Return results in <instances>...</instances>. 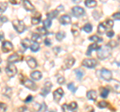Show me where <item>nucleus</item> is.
<instances>
[{
    "mask_svg": "<svg viewBox=\"0 0 120 112\" xmlns=\"http://www.w3.org/2000/svg\"><path fill=\"white\" fill-rule=\"evenodd\" d=\"M111 54V49L107 45L100 47L99 50H97V56L100 60H104V59L108 58V56H110Z\"/></svg>",
    "mask_w": 120,
    "mask_h": 112,
    "instance_id": "1",
    "label": "nucleus"
},
{
    "mask_svg": "<svg viewBox=\"0 0 120 112\" xmlns=\"http://www.w3.org/2000/svg\"><path fill=\"white\" fill-rule=\"evenodd\" d=\"M13 27L18 33H22L25 30V25L23 23V21H21L19 19H15L13 20Z\"/></svg>",
    "mask_w": 120,
    "mask_h": 112,
    "instance_id": "2",
    "label": "nucleus"
},
{
    "mask_svg": "<svg viewBox=\"0 0 120 112\" xmlns=\"http://www.w3.org/2000/svg\"><path fill=\"white\" fill-rule=\"evenodd\" d=\"M98 73H100V76L102 79H104L105 81H110L112 78V73L110 70H108L106 68H102L101 70H99Z\"/></svg>",
    "mask_w": 120,
    "mask_h": 112,
    "instance_id": "3",
    "label": "nucleus"
},
{
    "mask_svg": "<svg viewBox=\"0 0 120 112\" xmlns=\"http://www.w3.org/2000/svg\"><path fill=\"white\" fill-rule=\"evenodd\" d=\"M5 71H6V74L9 77H14L15 75H16V73H17V68H16V66L15 65L10 64L9 63V64L6 66Z\"/></svg>",
    "mask_w": 120,
    "mask_h": 112,
    "instance_id": "4",
    "label": "nucleus"
},
{
    "mask_svg": "<svg viewBox=\"0 0 120 112\" xmlns=\"http://www.w3.org/2000/svg\"><path fill=\"white\" fill-rule=\"evenodd\" d=\"M83 66L87 67V68H95L96 65H97V61L95 59H92V58H87V59H84L83 62H82Z\"/></svg>",
    "mask_w": 120,
    "mask_h": 112,
    "instance_id": "5",
    "label": "nucleus"
},
{
    "mask_svg": "<svg viewBox=\"0 0 120 112\" xmlns=\"http://www.w3.org/2000/svg\"><path fill=\"white\" fill-rule=\"evenodd\" d=\"M21 83L23 84L25 87L30 89V90H36V84L34 83V81L27 79V78H24V79L21 81Z\"/></svg>",
    "mask_w": 120,
    "mask_h": 112,
    "instance_id": "6",
    "label": "nucleus"
},
{
    "mask_svg": "<svg viewBox=\"0 0 120 112\" xmlns=\"http://www.w3.org/2000/svg\"><path fill=\"white\" fill-rule=\"evenodd\" d=\"M63 95H64V91H63L62 88L56 89V90L53 92V99H54V101L59 102L60 100H61V98L63 97Z\"/></svg>",
    "mask_w": 120,
    "mask_h": 112,
    "instance_id": "7",
    "label": "nucleus"
},
{
    "mask_svg": "<svg viewBox=\"0 0 120 112\" xmlns=\"http://www.w3.org/2000/svg\"><path fill=\"white\" fill-rule=\"evenodd\" d=\"M72 13H73L74 16L81 17V16H83L84 14H85V11L80 6H75V7H73V8H72Z\"/></svg>",
    "mask_w": 120,
    "mask_h": 112,
    "instance_id": "8",
    "label": "nucleus"
},
{
    "mask_svg": "<svg viewBox=\"0 0 120 112\" xmlns=\"http://www.w3.org/2000/svg\"><path fill=\"white\" fill-rule=\"evenodd\" d=\"M74 63H75V59L73 57H68V58H66L64 60L62 68L63 69H69L74 65Z\"/></svg>",
    "mask_w": 120,
    "mask_h": 112,
    "instance_id": "9",
    "label": "nucleus"
},
{
    "mask_svg": "<svg viewBox=\"0 0 120 112\" xmlns=\"http://www.w3.org/2000/svg\"><path fill=\"white\" fill-rule=\"evenodd\" d=\"M26 63H27V65L32 69H34V68H36V67L38 66V63H37L36 59L34 57H32V56H28V57H26Z\"/></svg>",
    "mask_w": 120,
    "mask_h": 112,
    "instance_id": "10",
    "label": "nucleus"
},
{
    "mask_svg": "<svg viewBox=\"0 0 120 112\" xmlns=\"http://www.w3.org/2000/svg\"><path fill=\"white\" fill-rule=\"evenodd\" d=\"M51 88H52V83H51V82H49V81H47L46 83L44 84V86H43V88H42V91H41L40 94L42 95V96H46L48 93L50 92Z\"/></svg>",
    "mask_w": 120,
    "mask_h": 112,
    "instance_id": "11",
    "label": "nucleus"
},
{
    "mask_svg": "<svg viewBox=\"0 0 120 112\" xmlns=\"http://www.w3.org/2000/svg\"><path fill=\"white\" fill-rule=\"evenodd\" d=\"M12 49H13V45L10 41H4V42L2 43V51L4 52V53H8V52H10Z\"/></svg>",
    "mask_w": 120,
    "mask_h": 112,
    "instance_id": "12",
    "label": "nucleus"
},
{
    "mask_svg": "<svg viewBox=\"0 0 120 112\" xmlns=\"http://www.w3.org/2000/svg\"><path fill=\"white\" fill-rule=\"evenodd\" d=\"M22 60L21 56H19L17 53H14L12 55H10L8 57V62L10 63V64H13V63H16V62H19Z\"/></svg>",
    "mask_w": 120,
    "mask_h": 112,
    "instance_id": "13",
    "label": "nucleus"
},
{
    "mask_svg": "<svg viewBox=\"0 0 120 112\" xmlns=\"http://www.w3.org/2000/svg\"><path fill=\"white\" fill-rule=\"evenodd\" d=\"M59 22L62 25H68L71 23V17L69 15H66V14L65 15H62V16H60Z\"/></svg>",
    "mask_w": 120,
    "mask_h": 112,
    "instance_id": "14",
    "label": "nucleus"
},
{
    "mask_svg": "<svg viewBox=\"0 0 120 112\" xmlns=\"http://www.w3.org/2000/svg\"><path fill=\"white\" fill-rule=\"evenodd\" d=\"M30 77H31L32 80L38 81L42 78V73L40 71H33V72H31V74H30Z\"/></svg>",
    "mask_w": 120,
    "mask_h": 112,
    "instance_id": "15",
    "label": "nucleus"
},
{
    "mask_svg": "<svg viewBox=\"0 0 120 112\" xmlns=\"http://www.w3.org/2000/svg\"><path fill=\"white\" fill-rule=\"evenodd\" d=\"M87 99L88 100H91V101H95L97 99V93L95 90H89L87 92Z\"/></svg>",
    "mask_w": 120,
    "mask_h": 112,
    "instance_id": "16",
    "label": "nucleus"
},
{
    "mask_svg": "<svg viewBox=\"0 0 120 112\" xmlns=\"http://www.w3.org/2000/svg\"><path fill=\"white\" fill-rule=\"evenodd\" d=\"M99 49H100L99 44H97V43H92L91 45H89V46H88V50H87V52H86V54H87V55H90L93 50H99Z\"/></svg>",
    "mask_w": 120,
    "mask_h": 112,
    "instance_id": "17",
    "label": "nucleus"
},
{
    "mask_svg": "<svg viewBox=\"0 0 120 112\" xmlns=\"http://www.w3.org/2000/svg\"><path fill=\"white\" fill-rule=\"evenodd\" d=\"M23 6H24L25 10H27V11H33L34 10V5H33L30 1H27V0H24L23 1Z\"/></svg>",
    "mask_w": 120,
    "mask_h": 112,
    "instance_id": "18",
    "label": "nucleus"
},
{
    "mask_svg": "<svg viewBox=\"0 0 120 112\" xmlns=\"http://www.w3.org/2000/svg\"><path fill=\"white\" fill-rule=\"evenodd\" d=\"M89 40H91V41H93L94 43H101L103 41V39L101 38V37H99V36H97V35H92V36H90L89 37Z\"/></svg>",
    "mask_w": 120,
    "mask_h": 112,
    "instance_id": "19",
    "label": "nucleus"
},
{
    "mask_svg": "<svg viewBox=\"0 0 120 112\" xmlns=\"http://www.w3.org/2000/svg\"><path fill=\"white\" fill-rule=\"evenodd\" d=\"M108 94H109V89L108 88H105V87L100 88V95L102 98H106Z\"/></svg>",
    "mask_w": 120,
    "mask_h": 112,
    "instance_id": "20",
    "label": "nucleus"
},
{
    "mask_svg": "<svg viewBox=\"0 0 120 112\" xmlns=\"http://www.w3.org/2000/svg\"><path fill=\"white\" fill-rule=\"evenodd\" d=\"M39 43H37V42H32L31 43V45H30V49H31L32 52H37V51H39Z\"/></svg>",
    "mask_w": 120,
    "mask_h": 112,
    "instance_id": "21",
    "label": "nucleus"
},
{
    "mask_svg": "<svg viewBox=\"0 0 120 112\" xmlns=\"http://www.w3.org/2000/svg\"><path fill=\"white\" fill-rule=\"evenodd\" d=\"M58 11L57 10H53V11H51V12H49L47 14V16H48V19H54V18H56L58 16Z\"/></svg>",
    "mask_w": 120,
    "mask_h": 112,
    "instance_id": "22",
    "label": "nucleus"
},
{
    "mask_svg": "<svg viewBox=\"0 0 120 112\" xmlns=\"http://www.w3.org/2000/svg\"><path fill=\"white\" fill-rule=\"evenodd\" d=\"M85 5L89 8H92V7H95L97 5V2L95 0H87V1H85Z\"/></svg>",
    "mask_w": 120,
    "mask_h": 112,
    "instance_id": "23",
    "label": "nucleus"
},
{
    "mask_svg": "<svg viewBox=\"0 0 120 112\" xmlns=\"http://www.w3.org/2000/svg\"><path fill=\"white\" fill-rule=\"evenodd\" d=\"M21 45L26 49V48L30 47V45H31V41H30L29 39H27V38H25V39H23L21 41Z\"/></svg>",
    "mask_w": 120,
    "mask_h": 112,
    "instance_id": "24",
    "label": "nucleus"
},
{
    "mask_svg": "<svg viewBox=\"0 0 120 112\" xmlns=\"http://www.w3.org/2000/svg\"><path fill=\"white\" fill-rule=\"evenodd\" d=\"M3 94H4L5 96H7L8 98H10V96L12 95V88H10V87H5L4 90H3Z\"/></svg>",
    "mask_w": 120,
    "mask_h": 112,
    "instance_id": "25",
    "label": "nucleus"
},
{
    "mask_svg": "<svg viewBox=\"0 0 120 112\" xmlns=\"http://www.w3.org/2000/svg\"><path fill=\"white\" fill-rule=\"evenodd\" d=\"M55 37H56V39H57L58 41H62L63 39L65 38V33L63 32V31H60V32H58V33H56Z\"/></svg>",
    "mask_w": 120,
    "mask_h": 112,
    "instance_id": "26",
    "label": "nucleus"
},
{
    "mask_svg": "<svg viewBox=\"0 0 120 112\" xmlns=\"http://www.w3.org/2000/svg\"><path fill=\"white\" fill-rule=\"evenodd\" d=\"M40 14H38L37 16H33L32 18H31V22H32V24L33 25H37L40 22Z\"/></svg>",
    "mask_w": 120,
    "mask_h": 112,
    "instance_id": "27",
    "label": "nucleus"
},
{
    "mask_svg": "<svg viewBox=\"0 0 120 112\" xmlns=\"http://www.w3.org/2000/svg\"><path fill=\"white\" fill-rule=\"evenodd\" d=\"M92 29H93V26L90 24V23H87V24H85L83 26V30L86 32V33H90L92 31Z\"/></svg>",
    "mask_w": 120,
    "mask_h": 112,
    "instance_id": "28",
    "label": "nucleus"
},
{
    "mask_svg": "<svg viewBox=\"0 0 120 112\" xmlns=\"http://www.w3.org/2000/svg\"><path fill=\"white\" fill-rule=\"evenodd\" d=\"M103 24H104V26L105 27H109V28H112L113 27V25H114V22H113V20H111V19H107L105 22H103Z\"/></svg>",
    "mask_w": 120,
    "mask_h": 112,
    "instance_id": "29",
    "label": "nucleus"
},
{
    "mask_svg": "<svg viewBox=\"0 0 120 112\" xmlns=\"http://www.w3.org/2000/svg\"><path fill=\"white\" fill-rule=\"evenodd\" d=\"M77 107H78V105H77L76 102H71L68 105V109L71 110V111H73V112H75L77 110Z\"/></svg>",
    "mask_w": 120,
    "mask_h": 112,
    "instance_id": "30",
    "label": "nucleus"
},
{
    "mask_svg": "<svg viewBox=\"0 0 120 112\" xmlns=\"http://www.w3.org/2000/svg\"><path fill=\"white\" fill-rule=\"evenodd\" d=\"M105 31H106V27L104 26L103 23H100L98 25V33L99 34H103V33H105Z\"/></svg>",
    "mask_w": 120,
    "mask_h": 112,
    "instance_id": "31",
    "label": "nucleus"
},
{
    "mask_svg": "<svg viewBox=\"0 0 120 112\" xmlns=\"http://www.w3.org/2000/svg\"><path fill=\"white\" fill-rule=\"evenodd\" d=\"M51 25H52V21H51L50 19H48V18L43 21V27H44V28L47 29V28H49Z\"/></svg>",
    "mask_w": 120,
    "mask_h": 112,
    "instance_id": "32",
    "label": "nucleus"
},
{
    "mask_svg": "<svg viewBox=\"0 0 120 112\" xmlns=\"http://www.w3.org/2000/svg\"><path fill=\"white\" fill-rule=\"evenodd\" d=\"M75 74H76V77L78 78V79H81V78L84 76V72L82 71L81 69H76L75 70Z\"/></svg>",
    "mask_w": 120,
    "mask_h": 112,
    "instance_id": "33",
    "label": "nucleus"
},
{
    "mask_svg": "<svg viewBox=\"0 0 120 112\" xmlns=\"http://www.w3.org/2000/svg\"><path fill=\"white\" fill-rule=\"evenodd\" d=\"M32 41L33 42H37V43H38V41H40V35L38 34V33H33Z\"/></svg>",
    "mask_w": 120,
    "mask_h": 112,
    "instance_id": "34",
    "label": "nucleus"
},
{
    "mask_svg": "<svg viewBox=\"0 0 120 112\" xmlns=\"http://www.w3.org/2000/svg\"><path fill=\"white\" fill-rule=\"evenodd\" d=\"M107 46L109 47L110 49L111 48H115L116 46H118V41H110V42L107 44Z\"/></svg>",
    "mask_w": 120,
    "mask_h": 112,
    "instance_id": "35",
    "label": "nucleus"
},
{
    "mask_svg": "<svg viewBox=\"0 0 120 112\" xmlns=\"http://www.w3.org/2000/svg\"><path fill=\"white\" fill-rule=\"evenodd\" d=\"M7 9V3L6 2H0V12H4Z\"/></svg>",
    "mask_w": 120,
    "mask_h": 112,
    "instance_id": "36",
    "label": "nucleus"
},
{
    "mask_svg": "<svg viewBox=\"0 0 120 112\" xmlns=\"http://www.w3.org/2000/svg\"><path fill=\"white\" fill-rule=\"evenodd\" d=\"M37 32H39V33H41V34H43V35H47V34H48L46 28H44V27H39V28H37Z\"/></svg>",
    "mask_w": 120,
    "mask_h": 112,
    "instance_id": "37",
    "label": "nucleus"
},
{
    "mask_svg": "<svg viewBox=\"0 0 120 112\" xmlns=\"http://www.w3.org/2000/svg\"><path fill=\"white\" fill-rule=\"evenodd\" d=\"M109 104H108L106 101H100L98 104H97V106H98L99 108H106Z\"/></svg>",
    "mask_w": 120,
    "mask_h": 112,
    "instance_id": "38",
    "label": "nucleus"
},
{
    "mask_svg": "<svg viewBox=\"0 0 120 112\" xmlns=\"http://www.w3.org/2000/svg\"><path fill=\"white\" fill-rule=\"evenodd\" d=\"M67 87H68V89H69L71 92H75V91H76V87H75L74 83H68Z\"/></svg>",
    "mask_w": 120,
    "mask_h": 112,
    "instance_id": "39",
    "label": "nucleus"
},
{
    "mask_svg": "<svg viewBox=\"0 0 120 112\" xmlns=\"http://www.w3.org/2000/svg\"><path fill=\"white\" fill-rule=\"evenodd\" d=\"M7 110V105L3 102H0V112H5Z\"/></svg>",
    "mask_w": 120,
    "mask_h": 112,
    "instance_id": "40",
    "label": "nucleus"
},
{
    "mask_svg": "<svg viewBox=\"0 0 120 112\" xmlns=\"http://www.w3.org/2000/svg\"><path fill=\"white\" fill-rule=\"evenodd\" d=\"M47 110V105L45 103H42L40 105V108H39V111H41V112H45Z\"/></svg>",
    "mask_w": 120,
    "mask_h": 112,
    "instance_id": "41",
    "label": "nucleus"
},
{
    "mask_svg": "<svg viewBox=\"0 0 120 112\" xmlns=\"http://www.w3.org/2000/svg\"><path fill=\"white\" fill-rule=\"evenodd\" d=\"M0 21H1L2 23H5V22L8 21V18H7L5 15H0Z\"/></svg>",
    "mask_w": 120,
    "mask_h": 112,
    "instance_id": "42",
    "label": "nucleus"
},
{
    "mask_svg": "<svg viewBox=\"0 0 120 112\" xmlns=\"http://www.w3.org/2000/svg\"><path fill=\"white\" fill-rule=\"evenodd\" d=\"M64 81H65V79H64V77H58V79H57V83L58 84H60V85H62L63 83H64Z\"/></svg>",
    "mask_w": 120,
    "mask_h": 112,
    "instance_id": "43",
    "label": "nucleus"
},
{
    "mask_svg": "<svg viewBox=\"0 0 120 112\" xmlns=\"http://www.w3.org/2000/svg\"><path fill=\"white\" fill-rule=\"evenodd\" d=\"M44 44H45L46 46H50V45H51V41H50V39H48V38L44 39Z\"/></svg>",
    "mask_w": 120,
    "mask_h": 112,
    "instance_id": "44",
    "label": "nucleus"
},
{
    "mask_svg": "<svg viewBox=\"0 0 120 112\" xmlns=\"http://www.w3.org/2000/svg\"><path fill=\"white\" fill-rule=\"evenodd\" d=\"M62 110H63V112H68V105L67 104H63L62 105Z\"/></svg>",
    "mask_w": 120,
    "mask_h": 112,
    "instance_id": "45",
    "label": "nucleus"
},
{
    "mask_svg": "<svg viewBox=\"0 0 120 112\" xmlns=\"http://www.w3.org/2000/svg\"><path fill=\"white\" fill-rule=\"evenodd\" d=\"M113 18H114V19H116V20H119L120 19V13L119 12L114 13L113 14Z\"/></svg>",
    "mask_w": 120,
    "mask_h": 112,
    "instance_id": "46",
    "label": "nucleus"
},
{
    "mask_svg": "<svg viewBox=\"0 0 120 112\" xmlns=\"http://www.w3.org/2000/svg\"><path fill=\"white\" fill-rule=\"evenodd\" d=\"M53 51H54V53H55V54H58L59 52L61 51V48H60V47H58V46H56V47H54Z\"/></svg>",
    "mask_w": 120,
    "mask_h": 112,
    "instance_id": "47",
    "label": "nucleus"
},
{
    "mask_svg": "<svg viewBox=\"0 0 120 112\" xmlns=\"http://www.w3.org/2000/svg\"><path fill=\"white\" fill-rule=\"evenodd\" d=\"M107 37H109V38H111V37H113L114 36V31H112V30H110V31H108L107 33Z\"/></svg>",
    "mask_w": 120,
    "mask_h": 112,
    "instance_id": "48",
    "label": "nucleus"
},
{
    "mask_svg": "<svg viewBox=\"0 0 120 112\" xmlns=\"http://www.w3.org/2000/svg\"><path fill=\"white\" fill-rule=\"evenodd\" d=\"M32 99H33V97H32L31 95H29V96H27V98H26V99L24 100V102H25V103H28V102L31 101Z\"/></svg>",
    "mask_w": 120,
    "mask_h": 112,
    "instance_id": "49",
    "label": "nucleus"
},
{
    "mask_svg": "<svg viewBox=\"0 0 120 112\" xmlns=\"http://www.w3.org/2000/svg\"><path fill=\"white\" fill-rule=\"evenodd\" d=\"M0 41H4V33L0 32Z\"/></svg>",
    "mask_w": 120,
    "mask_h": 112,
    "instance_id": "50",
    "label": "nucleus"
},
{
    "mask_svg": "<svg viewBox=\"0 0 120 112\" xmlns=\"http://www.w3.org/2000/svg\"><path fill=\"white\" fill-rule=\"evenodd\" d=\"M10 3H11V4H19V2H18L17 0H11Z\"/></svg>",
    "mask_w": 120,
    "mask_h": 112,
    "instance_id": "51",
    "label": "nucleus"
},
{
    "mask_svg": "<svg viewBox=\"0 0 120 112\" xmlns=\"http://www.w3.org/2000/svg\"><path fill=\"white\" fill-rule=\"evenodd\" d=\"M87 110H88L87 112H94V109H93L92 107H88V108H87Z\"/></svg>",
    "mask_w": 120,
    "mask_h": 112,
    "instance_id": "52",
    "label": "nucleus"
},
{
    "mask_svg": "<svg viewBox=\"0 0 120 112\" xmlns=\"http://www.w3.org/2000/svg\"><path fill=\"white\" fill-rule=\"evenodd\" d=\"M63 10V5H60V6H58V12H59V11H62Z\"/></svg>",
    "mask_w": 120,
    "mask_h": 112,
    "instance_id": "53",
    "label": "nucleus"
},
{
    "mask_svg": "<svg viewBox=\"0 0 120 112\" xmlns=\"http://www.w3.org/2000/svg\"><path fill=\"white\" fill-rule=\"evenodd\" d=\"M0 63H1V58H0Z\"/></svg>",
    "mask_w": 120,
    "mask_h": 112,
    "instance_id": "54",
    "label": "nucleus"
},
{
    "mask_svg": "<svg viewBox=\"0 0 120 112\" xmlns=\"http://www.w3.org/2000/svg\"><path fill=\"white\" fill-rule=\"evenodd\" d=\"M50 112H56V111H50Z\"/></svg>",
    "mask_w": 120,
    "mask_h": 112,
    "instance_id": "55",
    "label": "nucleus"
},
{
    "mask_svg": "<svg viewBox=\"0 0 120 112\" xmlns=\"http://www.w3.org/2000/svg\"><path fill=\"white\" fill-rule=\"evenodd\" d=\"M0 72H1V70H0Z\"/></svg>",
    "mask_w": 120,
    "mask_h": 112,
    "instance_id": "56",
    "label": "nucleus"
}]
</instances>
